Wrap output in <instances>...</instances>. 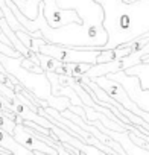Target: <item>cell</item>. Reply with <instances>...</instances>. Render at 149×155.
Listing matches in <instances>:
<instances>
[{
    "label": "cell",
    "instance_id": "cell-8",
    "mask_svg": "<svg viewBox=\"0 0 149 155\" xmlns=\"http://www.w3.org/2000/svg\"><path fill=\"white\" fill-rule=\"evenodd\" d=\"M0 15L6 18V21L9 23V26H11L14 31H28V29L20 23V20L15 17L14 11H12V9L9 8V5L6 3V0H0ZM28 32H29V31H28Z\"/></svg>",
    "mask_w": 149,
    "mask_h": 155
},
{
    "label": "cell",
    "instance_id": "cell-6",
    "mask_svg": "<svg viewBox=\"0 0 149 155\" xmlns=\"http://www.w3.org/2000/svg\"><path fill=\"white\" fill-rule=\"evenodd\" d=\"M0 147H5L12 152V155H35L34 150L23 146L12 134H9L6 129L0 128Z\"/></svg>",
    "mask_w": 149,
    "mask_h": 155
},
{
    "label": "cell",
    "instance_id": "cell-4",
    "mask_svg": "<svg viewBox=\"0 0 149 155\" xmlns=\"http://www.w3.org/2000/svg\"><path fill=\"white\" fill-rule=\"evenodd\" d=\"M110 79L120 82V85L128 91L129 97L144 111L149 113V88L141 87V81L137 74H128L125 70H119L107 74Z\"/></svg>",
    "mask_w": 149,
    "mask_h": 155
},
{
    "label": "cell",
    "instance_id": "cell-5",
    "mask_svg": "<svg viewBox=\"0 0 149 155\" xmlns=\"http://www.w3.org/2000/svg\"><path fill=\"white\" fill-rule=\"evenodd\" d=\"M14 137L28 149L34 150L35 155H41V153H52V155H59V152L52 147L49 143H46L44 140L35 137L34 134H31L29 131H26L23 123H17L15 131H14Z\"/></svg>",
    "mask_w": 149,
    "mask_h": 155
},
{
    "label": "cell",
    "instance_id": "cell-9",
    "mask_svg": "<svg viewBox=\"0 0 149 155\" xmlns=\"http://www.w3.org/2000/svg\"><path fill=\"white\" fill-rule=\"evenodd\" d=\"M128 74H137L141 81V87L143 88H149V62L147 61H141L129 68L125 70Z\"/></svg>",
    "mask_w": 149,
    "mask_h": 155
},
{
    "label": "cell",
    "instance_id": "cell-11",
    "mask_svg": "<svg viewBox=\"0 0 149 155\" xmlns=\"http://www.w3.org/2000/svg\"><path fill=\"white\" fill-rule=\"evenodd\" d=\"M0 53L8 55V56H12V58H18V56L22 55L14 46H9V44H5V43H0Z\"/></svg>",
    "mask_w": 149,
    "mask_h": 155
},
{
    "label": "cell",
    "instance_id": "cell-10",
    "mask_svg": "<svg viewBox=\"0 0 149 155\" xmlns=\"http://www.w3.org/2000/svg\"><path fill=\"white\" fill-rule=\"evenodd\" d=\"M15 126H17V120H14V119H11V117L2 114V126H0V128H2V129H6L9 134L14 135Z\"/></svg>",
    "mask_w": 149,
    "mask_h": 155
},
{
    "label": "cell",
    "instance_id": "cell-12",
    "mask_svg": "<svg viewBox=\"0 0 149 155\" xmlns=\"http://www.w3.org/2000/svg\"><path fill=\"white\" fill-rule=\"evenodd\" d=\"M146 61H147V62H149V58H147V59H146Z\"/></svg>",
    "mask_w": 149,
    "mask_h": 155
},
{
    "label": "cell",
    "instance_id": "cell-2",
    "mask_svg": "<svg viewBox=\"0 0 149 155\" xmlns=\"http://www.w3.org/2000/svg\"><path fill=\"white\" fill-rule=\"evenodd\" d=\"M20 11L31 20H35L40 12V3L44 2V14L52 28H59L68 23H84L82 17L76 9H62L58 6L56 0H12Z\"/></svg>",
    "mask_w": 149,
    "mask_h": 155
},
{
    "label": "cell",
    "instance_id": "cell-7",
    "mask_svg": "<svg viewBox=\"0 0 149 155\" xmlns=\"http://www.w3.org/2000/svg\"><path fill=\"white\" fill-rule=\"evenodd\" d=\"M119 70H122V59H113V61H108V62L93 64L91 68L84 76L98 78V76H105V74H110V73H114V71H119Z\"/></svg>",
    "mask_w": 149,
    "mask_h": 155
},
{
    "label": "cell",
    "instance_id": "cell-1",
    "mask_svg": "<svg viewBox=\"0 0 149 155\" xmlns=\"http://www.w3.org/2000/svg\"><path fill=\"white\" fill-rule=\"evenodd\" d=\"M22 59H23V55H20L18 58H12V56L0 53V64L8 71H11L26 90L32 91L37 97L47 101L49 105L56 108L58 111L67 110L71 105V99L68 96H56L52 93V84L47 76V71L38 73V71L28 70L22 65Z\"/></svg>",
    "mask_w": 149,
    "mask_h": 155
},
{
    "label": "cell",
    "instance_id": "cell-3",
    "mask_svg": "<svg viewBox=\"0 0 149 155\" xmlns=\"http://www.w3.org/2000/svg\"><path fill=\"white\" fill-rule=\"evenodd\" d=\"M40 52L52 58H56L62 62H90V64H98V56L101 53L99 49L96 50L74 49V47H67V46H61V44H55L49 41L40 46Z\"/></svg>",
    "mask_w": 149,
    "mask_h": 155
}]
</instances>
